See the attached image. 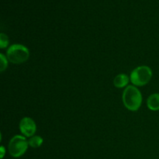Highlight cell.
Wrapping results in <instances>:
<instances>
[{
  "instance_id": "1",
  "label": "cell",
  "mask_w": 159,
  "mask_h": 159,
  "mask_svg": "<svg viewBox=\"0 0 159 159\" xmlns=\"http://www.w3.org/2000/svg\"><path fill=\"white\" fill-rule=\"evenodd\" d=\"M124 107L130 111H137L142 104V95L134 85H128L125 88L122 95Z\"/></svg>"
},
{
  "instance_id": "2",
  "label": "cell",
  "mask_w": 159,
  "mask_h": 159,
  "mask_svg": "<svg viewBox=\"0 0 159 159\" xmlns=\"http://www.w3.org/2000/svg\"><path fill=\"white\" fill-rule=\"evenodd\" d=\"M6 57L12 64H22L26 62L30 57V51L26 46L15 43L9 47L6 51Z\"/></svg>"
},
{
  "instance_id": "3",
  "label": "cell",
  "mask_w": 159,
  "mask_h": 159,
  "mask_svg": "<svg viewBox=\"0 0 159 159\" xmlns=\"http://www.w3.org/2000/svg\"><path fill=\"white\" fill-rule=\"evenodd\" d=\"M152 78V70L146 65L135 68L131 71L130 80L134 86H144L147 85Z\"/></svg>"
},
{
  "instance_id": "4",
  "label": "cell",
  "mask_w": 159,
  "mask_h": 159,
  "mask_svg": "<svg viewBox=\"0 0 159 159\" xmlns=\"http://www.w3.org/2000/svg\"><path fill=\"white\" fill-rule=\"evenodd\" d=\"M29 143L26 137L22 135H15L11 138L9 143V155L13 158H20L27 151Z\"/></svg>"
},
{
  "instance_id": "5",
  "label": "cell",
  "mask_w": 159,
  "mask_h": 159,
  "mask_svg": "<svg viewBox=\"0 0 159 159\" xmlns=\"http://www.w3.org/2000/svg\"><path fill=\"white\" fill-rule=\"evenodd\" d=\"M19 127L22 134L26 138H31L34 136L37 131V125L35 121L32 118L28 116H25L20 120Z\"/></svg>"
},
{
  "instance_id": "6",
  "label": "cell",
  "mask_w": 159,
  "mask_h": 159,
  "mask_svg": "<svg viewBox=\"0 0 159 159\" xmlns=\"http://www.w3.org/2000/svg\"><path fill=\"white\" fill-rule=\"evenodd\" d=\"M130 77L126 74H120L115 77L113 80V84L116 88L121 89L128 86V83L130 82Z\"/></svg>"
},
{
  "instance_id": "7",
  "label": "cell",
  "mask_w": 159,
  "mask_h": 159,
  "mask_svg": "<svg viewBox=\"0 0 159 159\" xmlns=\"http://www.w3.org/2000/svg\"><path fill=\"white\" fill-rule=\"evenodd\" d=\"M147 107L152 111L159 110V93H154L147 99Z\"/></svg>"
},
{
  "instance_id": "8",
  "label": "cell",
  "mask_w": 159,
  "mask_h": 159,
  "mask_svg": "<svg viewBox=\"0 0 159 159\" xmlns=\"http://www.w3.org/2000/svg\"><path fill=\"white\" fill-rule=\"evenodd\" d=\"M43 142V139L40 136L38 135H34V136L30 138L28 140V143H29V146H30L33 148H37L40 147Z\"/></svg>"
},
{
  "instance_id": "9",
  "label": "cell",
  "mask_w": 159,
  "mask_h": 159,
  "mask_svg": "<svg viewBox=\"0 0 159 159\" xmlns=\"http://www.w3.org/2000/svg\"><path fill=\"white\" fill-rule=\"evenodd\" d=\"M8 60L7 57L3 54H0V71H4L8 67Z\"/></svg>"
},
{
  "instance_id": "10",
  "label": "cell",
  "mask_w": 159,
  "mask_h": 159,
  "mask_svg": "<svg viewBox=\"0 0 159 159\" xmlns=\"http://www.w3.org/2000/svg\"><path fill=\"white\" fill-rule=\"evenodd\" d=\"M9 43V37L6 34L1 33L0 34V48L2 49H4L6 47H8Z\"/></svg>"
},
{
  "instance_id": "11",
  "label": "cell",
  "mask_w": 159,
  "mask_h": 159,
  "mask_svg": "<svg viewBox=\"0 0 159 159\" xmlns=\"http://www.w3.org/2000/svg\"><path fill=\"white\" fill-rule=\"evenodd\" d=\"M0 157H1V158H3L5 156V154H6V149H5L4 146H1V148H0Z\"/></svg>"
}]
</instances>
